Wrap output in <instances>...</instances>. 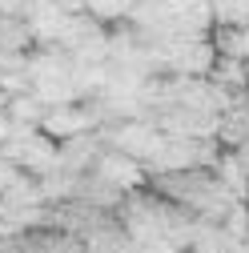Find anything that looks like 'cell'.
Wrapping results in <instances>:
<instances>
[{
	"instance_id": "1",
	"label": "cell",
	"mask_w": 249,
	"mask_h": 253,
	"mask_svg": "<svg viewBox=\"0 0 249 253\" xmlns=\"http://www.w3.org/2000/svg\"><path fill=\"white\" fill-rule=\"evenodd\" d=\"M0 157L12 161L20 173L28 177H44L48 169H56V141L44 137L41 129H24V125H12V137L0 145Z\"/></svg>"
},
{
	"instance_id": "2",
	"label": "cell",
	"mask_w": 249,
	"mask_h": 253,
	"mask_svg": "<svg viewBox=\"0 0 249 253\" xmlns=\"http://www.w3.org/2000/svg\"><path fill=\"white\" fill-rule=\"evenodd\" d=\"M97 125H101V117H97L92 97H81V101H65V105H44V117L37 129L52 141H65L77 133H92Z\"/></svg>"
},
{
	"instance_id": "3",
	"label": "cell",
	"mask_w": 249,
	"mask_h": 253,
	"mask_svg": "<svg viewBox=\"0 0 249 253\" xmlns=\"http://www.w3.org/2000/svg\"><path fill=\"white\" fill-rule=\"evenodd\" d=\"M101 137H109V149H121L124 157H133V161H141V165H149L153 157L165 149V141H169V137L157 129V125L145 121V117H137V121H121L117 129H109V133H101Z\"/></svg>"
},
{
	"instance_id": "4",
	"label": "cell",
	"mask_w": 249,
	"mask_h": 253,
	"mask_svg": "<svg viewBox=\"0 0 249 253\" xmlns=\"http://www.w3.org/2000/svg\"><path fill=\"white\" fill-rule=\"evenodd\" d=\"M88 173L97 177V181H105V185H113L117 193L141 189V185H145V177H149V173H145V165H141V161H133V157H124L121 149H101Z\"/></svg>"
},
{
	"instance_id": "5",
	"label": "cell",
	"mask_w": 249,
	"mask_h": 253,
	"mask_svg": "<svg viewBox=\"0 0 249 253\" xmlns=\"http://www.w3.org/2000/svg\"><path fill=\"white\" fill-rule=\"evenodd\" d=\"M209 81H213L217 88H225L229 97H237V92L249 84V65L237 60V56H217L213 69H209Z\"/></svg>"
},
{
	"instance_id": "6",
	"label": "cell",
	"mask_w": 249,
	"mask_h": 253,
	"mask_svg": "<svg viewBox=\"0 0 249 253\" xmlns=\"http://www.w3.org/2000/svg\"><path fill=\"white\" fill-rule=\"evenodd\" d=\"M217 181H221L233 197L249 193V169L237 161V153H221V157H217Z\"/></svg>"
},
{
	"instance_id": "7",
	"label": "cell",
	"mask_w": 249,
	"mask_h": 253,
	"mask_svg": "<svg viewBox=\"0 0 249 253\" xmlns=\"http://www.w3.org/2000/svg\"><path fill=\"white\" fill-rule=\"evenodd\" d=\"M4 113H8V121H12V125H24V129H37V125H41V117H44V105L33 97V92H20V97H8Z\"/></svg>"
},
{
	"instance_id": "8",
	"label": "cell",
	"mask_w": 249,
	"mask_h": 253,
	"mask_svg": "<svg viewBox=\"0 0 249 253\" xmlns=\"http://www.w3.org/2000/svg\"><path fill=\"white\" fill-rule=\"evenodd\" d=\"M84 12L97 24H117V20H129L133 0H84Z\"/></svg>"
},
{
	"instance_id": "9",
	"label": "cell",
	"mask_w": 249,
	"mask_h": 253,
	"mask_svg": "<svg viewBox=\"0 0 249 253\" xmlns=\"http://www.w3.org/2000/svg\"><path fill=\"white\" fill-rule=\"evenodd\" d=\"M0 48H8V52H28V48H33V37H28L24 20L0 16Z\"/></svg>"
},
{
	"instance_id": "10",
	"label": "cell",
	"mask_w": 249,
	"mask_h": 253,
	"mask_svg": "<svg viewBox=\"0 0 249 253\" xmlns=\"http://www.w3.org/2000/svg\"><path fill=\"white\" fill-rule=\"evenodd\" d=\"M16 177H20V169H16L12 161H4V157H0V193H4V189H8Z\"/></svg>"
},
{
	"instance_id": "11",
	"label": "cell",
	"mask_w": 249,
	"mask_h": 253,
	"mask_svg": "<svg viewBox=\"0 0 249 253\" xmlns=\"http://www.w3.org/2000/svg\"><path fill=\"white\" fill-rule=\"evenodd\" d=\"M24 8H28V0H0V16H16V20H24Z\"/></svg>"
},
{
	"instance_id": "12",
	"label": "cell",
	"mask_w": 249,
	"mask_h": 253,
	"mask_svg": "<svg viewBox=\"0 0 249 253\" xmlns=\"http://www.w3.org/2000/svg\"><path fill=\"white\" fill-rule=\"evenodd\" d=\"M12 137V121H8V113H0V145H4Z\"/></svg>"
},
{
	"instance_id": "13",
	"label": "cell",
	"mask_w": 249,
	"mask_h": 253,
	"mask_svg": "<svg viewBox=\"0 0 249 253\" xmlns=\"http://www.w3.org/2000/svg\"><path fill=\"white\" fill-rule=\"evenodd\" d=\"M229 253H249V237H245V241H237V245H233Z\"/></svg>"
},
{
	"instance_id": "14",
	"label": "cell",
	"mask_w": 249,
	"mask_h": 253,
	"mask_svg": "<svg viewBox=\"0 0 249 253\" xmlns=\"http://www.w3.org/2000/svg\"><path fill=\"white\" fill-rule=\"evenodd\" d=\"M4 105H8V97H4V92H0V113H4Z\"/></svg>"
},
{
	"instance_id": "15",
	"label": "cell",
	"mask_w": 249,
	"mask_h": 253,
	"mask_svg": "<svg viewBox=\"0 0 249 253\" xmlns=\"http://www.w3.org/2000/svg\"><path fill=\"white\" fill-rule=\"evenodd\" d=\"M84 253H92V249H84Z\"/></svg>"
}]
</instances>
